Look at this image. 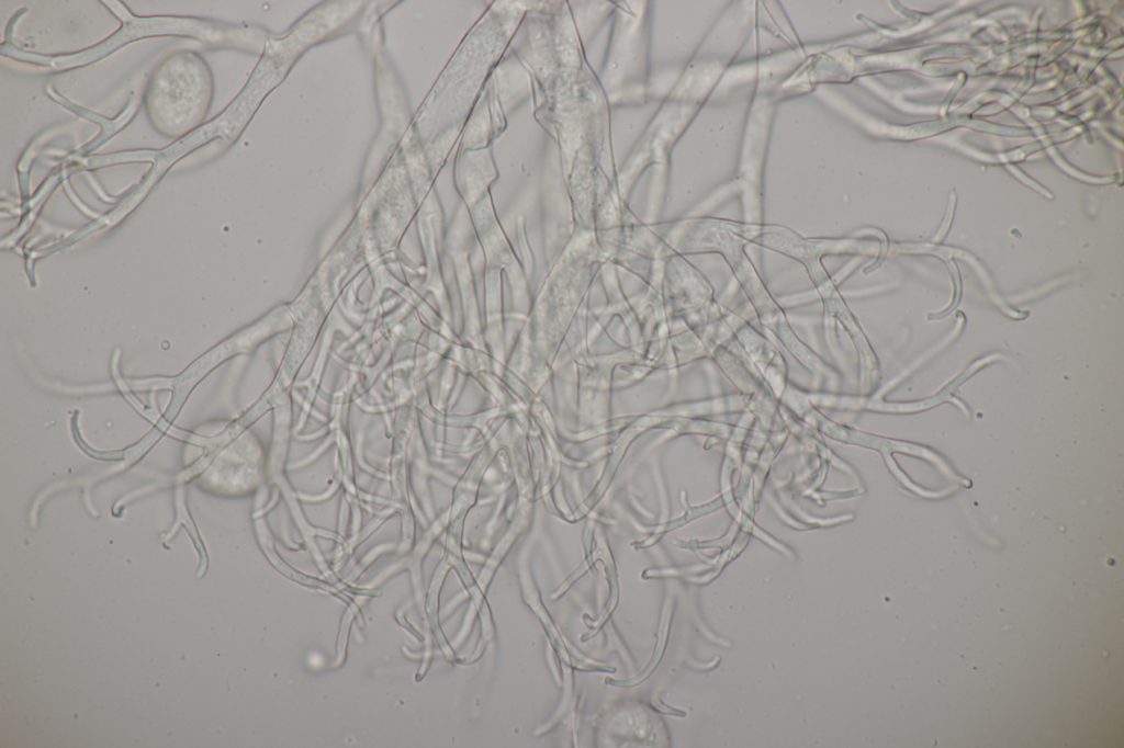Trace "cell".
Returning a JSON list of instances; mask_svg holds the SVG:
<instances>
[{
    "label": "cell",
    "mask_w": 1124,
    "mask_h": 748,
    "mask_svg": "<svg viewBox=\"0 0 1124 748\" xmlns=\"http://www.w3.org/2000/svg\"><path fill=\"white\" fill-rule=\"evenodd\" d=\"M156 73L147 95L155 127L169 136L183 135L203 120L212 97V81L203 61L190 56L188 67Z\"/></svg>",
    "instance_id": "1"
}]
</instances>
